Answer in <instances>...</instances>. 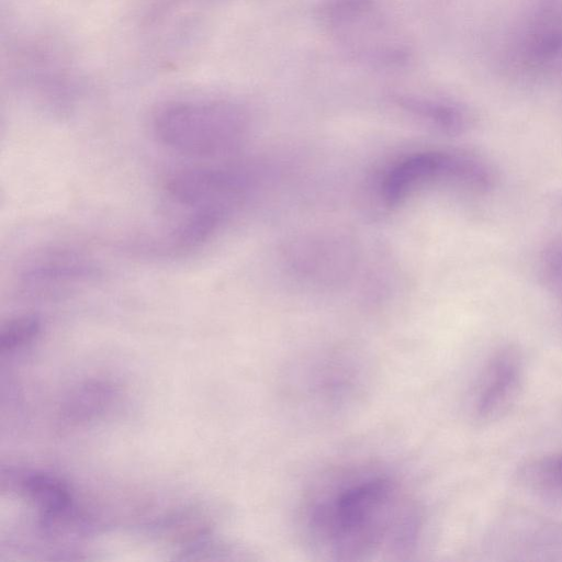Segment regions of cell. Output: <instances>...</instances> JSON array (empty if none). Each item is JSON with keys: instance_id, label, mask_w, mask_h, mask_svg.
<instances>
[{"instance_id": "obj_1", "label": "cell", "mask_w": 562, "mask_h": 562, "mask_svg": "<svg viewBox=\"0 0 562 562\" xmlns=\"http://www.w3.org/2000/svg\"><path fill=\"white\" fill-rule=\"evenodd\" d=\"M303 543L322 559L402 560L419 547L420 501L394 468L371 460L331 467L303 492L296 512Z\"/></svg>"}, {"instance_id": "obj_2", "label": "cell", "mask_w": 562, "mask_h": 562, "mask_svg": "<svg viewBox=\"0 0 562 562\" xmlns=\"http://www.w3.org/2000/svg\"><path fill=\"white\" fill-rule=\"evenodd\" d=\"M369 378L363 356L348 350L318 351L299 357L286 370L285 398L307 418H331L361 401Z\"/></svg>"}, {"instance_id": "obj_3", "label": "cell", "mask_w": 562, "mask_h": 562, "mask_svg": "<svg viewBox=\"0 0 562 562\" xmlns=\"http://www.w3.org/2000/svg\"><path fill=\"white\" fill-rule=\"evenodd\" d=\"M248 123L235 105L214 101H178L161 106L154 134L167 148L194 158H215L236 150Z\"/></svg>"}, {"instance_id": "obj_4", "label": "cell", "mask_w": 562, "mask_h": 562, "mask_svg": "<svg viewBox=\"0 0 562 562\" xmlns=\"http://www.w3.org/2000/svg\"><path fill=\"white\" fill-rule=\"evenodd\" d=\"M495 176L483 160L454 153L426 151L411 155L394 165L381 184L387 204H396L411 191L428 182L443 181L483 192L494 184Z\"/></svg>"}, {"instance_id": "obj_5", "label": "cell", "mask_w": 562, "mask_h": 562, "mask_svg": "<svg viewBox=\"0 0 562 562\" xmlns=\"http://www.w3.org/2000/svg\"><path fill=\"white\" fill-rule=\"evenodd\" d=\"M247 177L235 168L190 166L171 171L164 180L166 198L184 213H207L227 218L241 202Z\"/></svg>"}, {"instance_id": "obj_6", "label": "cell", "mask_w": 562, "mask_h": 562, "mask_svg": "<svg viewBox=\"0 0 562 562\" xmlns=\"http://www.w3.org/2000/svg\"><path fill=\"white\" fill-rule=\"evenodd\" d=\"M329 31L355 53L376 61L403 58L404 47L383 13L370 0H337L325 10Z\"/></svg>"}, {"instance_id": "obj_7", "label": "cell", "mask_w": 562, "mask_h": 562, "mask_svg": "<svg viewBox=\"0 0 562 562\" xmlns=\"http://www.w3.org/2000/svg\"><path fill=\"white\" fill-rule=\"evenodd\" d=\"M525 374L520 350L507 345L487 358L472 393L471 407L475 419L492 423L506 415L520 394Z\"/></svg>"}, {"instance_id": "obj_8", "label": "cell", "mask_w": 562, "mask_h": 562, "mask_svg": "<svg viewBox=\"0 0 562 562\" xmlns=\"http://www.w3.org/2000/svg\"><path fill=\"white\" fill-rule=\"evenodd\" d=\"M97 276L92 261L70 249L40 252L22 267L20 281L25 290L50 293L82 284Z\"/></svg>"}, {"instance_id": "obj_9", "label": "cell", "mask_w": 562, "mask_h": 562, "mask_svg": "<svg viewBox=\"0 0 562 562\" xmlns=\"http://www.w3.org/2000/svg\"><path fill=\"white\" fill-rule=\"evenodd\" d=\"M518 485L535 496L562 503V452H551L522 462L515 472Z\"/></svg>"}, {"instance_id": "obj_10", "label": "cell", "mask_w": 562, "mask_h": 562, "mask_svg": "<svg viewBox=\"0 0 562 562\" xmlns=\"http://www.w3.org/2000/svg\"><path fill=\"white\" fill-rule=\"evenodd\" d=\"M20 491L48 517H58L69 509L71 496L58 477L40 472H26L19 481Z\"/></svg>"}, {"instance_id": "obj_11", "label": "cell", "mask_w": 562, "mask_h": 562, "mask_svg": "<svg viewBox=\"0 0 562 562\" xmlns=\"http://www.w3.org/2000/svg\"><path fill=\"white\" fill-rule=\"evenodd\" d=\"M42 328L41 319L33 314H23L5 323L0 333L1 352H12L32 342Z\"/></svg>"}, {"instance_id": "obj_12", "label": "cell", "mask_w": 562, "mask_h": 562, "mask_svg": "<svg viewBox=\"0 0 562 562\" xmlns=\"http://www.w3.org/2000/svg\"><path fill=\"white\" fill-rule=\"evenodd\" d=\"M542 273L546 284L562 307V239L554 241L544 251Z\"/></svg>"}]
</instances>
